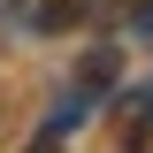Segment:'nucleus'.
<instances>
[{
  "mask_svg": "<svg viewBox=\"0 0 153 153\" xmlns=\"http://www.w3.org/2000/svg\"><path fill=\"white\" fill-rule=\"evenodd\" d=\"M23 153H61V130H46V138H31Z\"/></svg>",
  "mask_w": 153,
  "mask_h": 153,
  "instance_id": "nucleus-1",
  "label": "nucleus"
}]
</instances>
